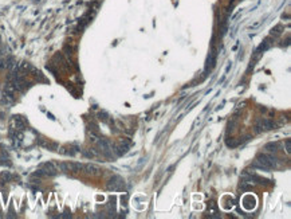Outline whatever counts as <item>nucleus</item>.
Here are the masks:
<instances>
[{
    "label": "nucleus",
    "instance_id": "obj_2",
    "mask_svg": "<svg viewBox=\"0 0 291 219\" xmlns=\"http://www.w3.org/2000/svg\"><path fill=\"white\" fill-rule=\"evenodd\" d=\"M125 187V180L121 176H113L110 180L108 181V188L110 191H121Z\"/></svg>",
    "mask_w": 291,
    "mask_h": 219
},
{
    "label": "nucleus",
    "instance_id": "obj_1",
    "mask_svg": "<svg viewBox=\"0 0 291 219\" xmlns=\"http://www.w3.org/2000/svg\"><path fill=\"white\" fill-rule=\"evenodd\" d=\"M276 165H278L276 159L272 155H268V153H260L255 159V161L252 163V167L264 171H270L272 168H276Z\"/></svg>",
    "mask_w": 291,
    "mask_h": 219
},
{
    "label": "nucleus",
    "instance_id": "obj_16",
    "mask_svg": "<svg viewBox=\"0 0 291 219\" xmlns=\"http://www.w3.org/2000/svg\"><path fill=\"white\" fill-rule=\"evenodd\" d=\"M59 218H71V214H69V212H63V215H59Z\"/></svg>",
    "mask_w": 291,
    "mask_h": 219
},
{
    "label": "nucleus",
    "instance_id": "obj_15",
    "mask_svg": "<svg viewBox=\"0 0 291 219\" xmlns=\"http://www.w3.org/2000/svg\"><path fill=\"white\" fill-rule=\"evenodd\" d=\"M83 155H85L86 157H93V156H94V153H93L91 151H85V152H83Z\"/></svg>",
    "mask_w": 291,
    "mask_h": 219
},
{
    "label": "nucleus",
    "instance_id": "obj_6",
    "mask_svg": "<svg viewBox=\"0 0 291 219\" xmlns=\"http://www.w3.org/2000/svg\"><path fill=\"white\" fill-rule=\"evenodd\" d=\"M14 122L15 127H16V130H24L27 128V120L22 116H14Z\"/></svg>",
    "mask_w": 291,
    "mask_h": 219
},
{
    "label": "nucleus",
    "instance_id": "obj_3",
    "mask_svg": "<svg viewBox=\"0 0 291 219\" xmlns=\"http://www.w3.org/2000/svg\"><path fill=\"white\" fill-rule=\"evenodd\" d=\"M255 128H256V132H266V130L274 129L275 124H274V121H271L268 118H260V120H258Z\"/></svg>",
    "mask_w": 291,
    "mask_h": 219
},
{
    "label": "nucleus",
    "instance_id": "obj_12",
    "mask_svg": "<svg viewBox=\"0 0 291 219\" xmlns=\"http://www.w3.org/2000/svg\"><path fill=\"white\" fill-rule=\"evenodd\" d=\"M83 168H86V171L89 173H95L98 171V168L95 167V165H91V164H87V165H85Z\"/></svg>",
    "mask_w": 291,
    "mask_h": 219
},
{
    "label": "nucleus",
    "instance_id": "obj_10",
    "mask_svg": "<svg viewBox=\"0 0 291 219\" xmlns=\"http://www.w3.org/2000/svg\"><path fill=\"white\" fill-rule=\"evenodd\" d=\"M11 179H12V175L10 172H1L0 173V184L1 183H8V181H11Z\"/></svg>",
    "mask_w": 291,
    "mask_h": 219
},
{
    "label": "nucleus",
    "instance_id": "obj_13",
    "mask_svg": "<svg viewBox=\"0 0 291 219\" xmlns=\"http://www.w3.org/2000/svg\"><path fill=\"white\" fill-rule=\"evenodd\" d=\"M284 145H286V152L290 155L291 153V140L290 138H287V140L284 141Z\"/></svg>",
    "mask_w": 291,
    "mask_h": 219
},
{
    "label": "nucleus",
    "instance_id": "obj_9",
    "mask_svg": "<svg viewBox=\"0 0 291 219\" xmlns=\"http://www.w3.org/2000/svg\"><path fill=\"white\" fill-rule=\"evenodd\" d=\"M67 164H69V171H71V172H79L83 168V165L79 164V163H67Z\"/></svg>",
    "mask_w": 291,
    "mask_h": 219
},
{
    "label": "nucleus",
    "instance_id": "obj_7",
    "mask_svg": "<svg viewBox=\"0 0 291 219\" xmlns=\"http://www.w3.org/2000/svg\"><path fill=\"white\" fill-rule=\"evenodd\" d=\"M270 46H271V42H270V39H266V41L263 42V43L260 44V46L258 47V50H256V57H259V55L262 54V53H264L266 50H268L270 49Z\"/></svg>",
    "mask_w": 291,
    "mask_h": 219
},
{
    "label": "nucleus",
    "instance_id": "obj_8",
    "mask_svg": "<svg viewBox=\"0 0 291 219\" xmlns=\"http://www.w3.org/2000/svg\"><path fill=\"white\" fill-rule=\"evenodd\" d=\"M215 62H216V53L212 51V53H209V57H208L207 69H212L213 66H215Z\"/></svg>",
    "mask_w": 291,
    "mask_h": 219
},
{
    "label": "nucleus",
    "instance_id": "obj_5",
    "mask_svg": "<svg viewBox=\"0 0 291 219\" xmlns=\"http://www.w3.org/2000/svg\"><path fill=\"white\" fill-rule=\"evenodd\" d=\"M129 146H130V143L127 140H121L119 141V144H117L116 146H114V152H116L117 155H125L127 151H129Z\"/></svg>",
    "mask_w": 291,
    "mask_h": 219
},
{
    "label": "nucleus",
    "instance_id": "obj_4",
    "mask_svg": "<svg viewBox=\"0 0 291 219\" xmlns=\"http://www.w3.org/2000/svg\"><path fill=\"white\" fill-rule=\"evenodd\" d=\"M242 203H243V207H244L245 210L251 211V210H253L255 206H256V198L253 196L252 194H247V195L243 196Z\"/></svg>",
    "mask_w": 291,
    "mask_h": 219
},
{
    "label": "nucleus",
    "instance_id": "obj_14",
    "mask_svg": "<svg viewBox=\"0 0 291 219\" xmlns=\"http://www.w3.org/2000/svg\"><path fill=\"white\" fill-rule=\"evenodd\" d=\"M98 116H99V120H102V121H105V122L109 120V116L105 113V112H101V113L98 114Z\"/></svg>",
    "mask_w": 291,
    "mask_h": 219
},
{
    "label": "nucleus",
    "instance_id": "obj_11",
    "mask_svg": "<svg viewBox=\"0 0 291 219\" xmlns=\"http://www.w3.org/2000/svg\"><path fill=\"white\" fill-rule=\"evenodd\" d=\"M266 149L268 152H276L278 151V144L276 143H270L266 145Z\"/></svg>",
    "mask_w": 291,
    "mask_h": 219
}]
</instances>
